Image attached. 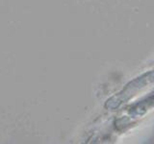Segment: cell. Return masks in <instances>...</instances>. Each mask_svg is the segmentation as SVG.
Masks as SVG:
<instances>
[{
  "label": "cell",
  "instance_id": "obj_1",
  "mask_svg": "<svg viewBox=\"0 0 154 144\" xmlns=\"http://www.w3.org/2000/svg\"><path fill=\"white\" fill-rule=\"evenodd\" d=\"M154 84V70L147 71L146 73L138 76L137 78L130 81L119 93L112 96L107 100L105 107L109 110H115L119 108L122 104L128 102L140 91Z\"/></svg>",
  "mask_w": 154,
  "mask_h": 144
},
{
  "label": "cell",
  "instance_id": "obj_2",
  "mask_svg": "<svg viewBox=\"0 0 154 144\" xmlns=\"http://www.w3.org/2000/svg\"><path fill=\"white\" fill-rule=\"evenodd\" d=\"M153 108H154V92L147 94L142 100L130 105L127 108V112L131 117H136V116L141 117Z\"/></svg>",
  "mask_w": 154,
  "mask_h": 144
}]
</instances>
